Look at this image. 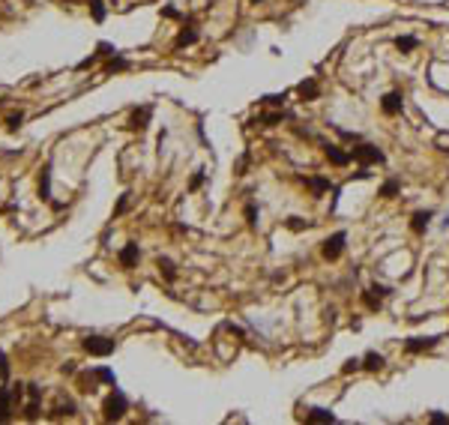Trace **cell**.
Returning <instances> with one entry per match:
<instances>
[{
  "mask_svg": "<svg viewBox=\"0 0 449 425\" xmlns=\"http://www.w3.org/2000/svg\"><path fill=\"white\" fill-rule=\"evenodd\" d=\"M126 411H129V402H126V396H123L120 390H114V393L102 402V417H105L108 423L123 420V417H126Z\"/></svg>",
  "mask_w": 449,
  "mask_h": 425,
  "instance_id": "obj_1",
  "label": "cell"
},
{
  "mask_svg": "<svg viewBox=\"0 0 449 425\" xmlns=\"http://www.w3.org/2000/svg\"><path fill=\"white\" fill-rule=\"evenodd\" d=\"M351 159H357L363 168H369V165H375V162H378V165H384V162H387V156H384L378 147H372V144H360V147H354V150H351Z\"/></svg>",
  "mask_w": 449,
  "mask_h": 425,
  "instance_id": "obj_2",
  "label": "cell"
},
{
  "mask_svg": "<svg viewBox=\"0 0 449 425\" xmlns=\"http://www.w3.org/2000/svg\"><path fill=\"white\" fill-rule=\"evenodd\" d=\"M345 240H348V234H345V231H336L333 237H327V240H324L321 255H324L327 261H339V258H342V252H345Z\"/></svg>",
  "mask_w": 449,
  "mask_h": 425,
  "instance_id": "obj_3",
  "label": "cell"
},
{
  "mask_svg": "<svg viewBox=\"0 0 449 425\" xmlns=\"http://www.w3.org/2000/svg\"><path fill=\"white\" fill-rule=\"evenodd\" d=\"M84 351L87 354H93V357H108V354H114V339H105V336H87L84 342Z\"/></svg>",
  "mask_w": 449,
  "mask_h": 425,
  "instance_id": "obj_4",
  "label": "cell"
},
{
  "mask_svg": "<svg viewBox=\"0 0 449 425\" xmlns=\"http://www.w3.org/2000/svg\"><path fill=\"white\" fill-rule=\"evenodd\" d=\"M381 111H384L387 117H396V114H402V111H405V99H402V93H399V90L387 93V96L381 99Z\"/></svg>",
  "mask_w": 449,
  "mask_h": 425,
  "instance_id": "obj_5",
  "label": "cell"
},
{
  "mask_svg": "<svg viewBox=\"0 0 449 425\" xmlns=\"http://www.w3.org/2000/svg\"><path fill=\"white\" fill-rule=\"evenodd\" d=\"M138 261H141V249H138V243H126V246L120 249V267L132 270Z\"/></svg>",
  "mask_w": 449,
  "mask_h": 425,
  "instance_id": "obj_6",
  "label": "cell"
},
{
  "mask_svg": "<svg viewBox=\"0 0 449 425\" xmlns=\"http://www.w3.org/2000/svg\"><path fill=\"white\" fill-rule=\"evenodd\" d=\"M438 342H441V336H432V339H408V342H405V351H408V354H423V351H432Z\"/></svg>",
  "mask_w": 449,
  "mask_h": 425,
  "instance_id": "obj_7",
  "label": "cell"
},
{
  "mask_svg": "<svg viewBox=\"0 0 449 425\" xmlns=\"http://www.w3.org/2000/svg\"><path fill=\"white\" fill-rule=\"evenodd\" d=\"M12 399H15V393L9 387H0V423L12 420Z\"/></svg>",
  "mask_w": 449,
  "mask_h": 425,
  "instance_id": "obj_8",
  "label": "cell"
},
{
  "mask_svg": "<svg viewBox=\"0 0 449 425\" xmlns=\"http://www.w3.org/2000/svg\"><path fill=\"white\" fill-rule=\"evenodd\" d=\"M150 114H153V108H150V105H141V108H135V111H132V117H129V126H132V129H147V123H150Z\"/></svg>",
  "mask_w": 449,
  "mask_h": 425,
  "instance_id": "obj_9",
  "label": "cell"
},
{
  "mask_svg": "<svg viewBox=\"0 0 449 425\" xmlns=\"http://www.w3.org/2000/svg\"><path fill=\"white\" fill-rule=\"evenodd\" d=\"M432 210H420V213H414V219H411V228H414V234H426V228H429V222H432Z\"/></svg>",
  "mask_w": 449,
  "mask_h": 425,
  "instance_id": "obj_10",
  "label": "cell"
},
{
  "mask_svg": "<svg viewBox=\"0 0 449 425\" xmlns=\"http://www.w3.org/2000/svg\"><path fill=\"white\" fill-rule=\"evenodd\" d=\"M324 153H327V159H330L333 165H339V168L351 162V153H342V150H339L336 144H327V147H324Z\"/></svg>",
  "mask_w": 449,
  "mask_h": 425,
  "instance_id": "obj_11",
  "label": "cell"
},
{
  "mask_svg": "<svg viewBox=\"0 0 449 425\" xmlns=\"http://www.w3.org/2000/svg\"><path fill=\"white\" fill-rule=\"evenodd\" d=\"M39 198L51 201V165H45L42 174H39Z\"/></svg>",
  "mask_w": 449,
  "mask_h": 425,
  "instance_id": "obj_12",
  "label": "cell"
},
{
  "mask_svg": "<svg viewBox=\"0 0 449 425\" xmlns=\"http://www.w3.org/2000/svg\"><path fill=\"white\" fill-rule=\"evenodd\" d=\"M195 42H198V30L183 27V30L177 33V39H174V48H186V45H195Z\"/></svg>",
  "mask_w": 449,
  "mask_h": 425,
  "instance_id": "obj_13",
  "label": "cell"
},
{
  "mask_svg": "<svg viewBox=\"0 0 449 425\" xmlns=\"http://www.w3.org/2000/svg\"><path fill=\"white\" fill-rule=\"evenodd\" d=\"M384 363H387V360H384V354H375V351H372V354H366L363 369H366V372H378V369H384Z\"/></svg>",
  "mask_w": 449,
  "mask_h": 425,
  "instance_id": "obj_14",
  "label": "cell"
},
{
  "mask_svg": "<svg viewBox=\"0 0 449 425\" xmlns=\"http://www.w3.org/2000/svg\"><path fill=\"white\" fill-rule=\"evenodd\" d=\"M306 420H309V423H336V417H333L330 411H324V408H312V411L306 414Z\"/></svg>",
  "mask_w": 449,
  "mask_h": 425,
  "instance_id": "obj_15",
  "label": "cell"
},
{
  "mask_svg": "<svg viewBox=\"0 0 449 425\" xmlns=\"http://www.w3.org/2000/svg\"><path fill=\"white\" fill-rule=\"evenodd\" d=\"M396 48L405 51V54H411L414 48H420V39H417V36H399V39H396Z\"/></svg>",
  "mask_w": 449,
  "mask_h": 425,
  "instance_id": "obj_16",
  "label": "cell"
},
{
  "mask_svg": "<svg viewBox=\"0 0 449 425\" xmlns=\"http://www.w3.org/2000/svg\"><path fill=\"white\" fill-rule=\"evenodd\" d=\"M303 183H306L315 195H321V192H327V189H330V180H324V177H306Z\"/></svg>",
  "mask_w": 449,
  "mask_h": 425,
  "instance_id": "obj_17",
  "label": "cell"
},
{
  "mask_svg": "<svg viewBox=\"0 0 449 425\" xmlns=\"http://www.w3.org/2000/svg\"><path fill=\"white\" fill-rule=\"evenodd\" d=\"M300 96H303V99H318V81H312V78L303 81V84H300Z\"/></svg>",
  "mask_w": 449,
  "mask_h": 425,
  "instance_id": "obj_18",
  "label": "cell"
},
{
  "mask_svg": "<svg viewBox=\"0 0 449 425\" xmlns=\"http://www.w3.org/2000/svg\"><path fill=\"white\" fill-rule=\"evenodd\" d=\"M291 114L288 111H273V114H261V123L264 126H276V123H282V120H288Z\"/></svg>",
  "mask_w": 449,
  "mask_h": 425,
  "instance_id": "obj_19",
  "label": "cell"
},
{
  "mask_svg": "<svg viewBox=\"0 0 449 425\" xmlns=\"http://www.w3.org/2000/svg\"><path fill=\"white\" fill-rule=\"evenodd\" d=\"M159 270H162V276H165V282H174V279H177V270H174V261H168V258H159Z\"/></svg>",
  "mask_w": 449,
  "mask_h": 425,
  "instance_id": "obj_20",
  "label": "cell"
},
{
  "mask_svg": "<svg viewBox=\"0 0 449 425\" xmlns=\"http://www.w3.org/2000/svg\"><path fill=\"white\" fill-rule=\"evenodd\" d=\"M93 378H96V381H102V384H111V387H117V378H114V372H111V369H105V366H99V369L93 372Z\"/></svg>",
  "mask_w": 449,
  "mask_h": 425,
  "instance_id": "obj_21",
  "label": "cell"
},
{
  "mask_svg": "<svg viewBox=\"0 0 449 425\" xmlns=\"http://www.w3.org/2000/svg\"><path fill=\"white\" fill-rule=\"evenodd\" d=\"M399 189H402V183H399V180H387V183L381 186V198H396V195H399Z\"/></svg>",
  "mask_w": 449,
  "mask_h": 425,
  "instance_id": "obj_22",
  "label": "cell"
},
{
  "mask_svg": "<svg viewBox=\"0 0 449 425\" xmlns=\"http://www.w3.org/2000/svg\"><path fill=\"white\" fill-rule=\"evenodd\" d=\"M123 69H129V63H126L123 57H114V60H108V63H105V75H111V72H123Z\"/></svg>",
  "mask_w": 449,
  "mask_h": 425,
  "instance_id": "obj_23",
  "label": "cell"
},
{
  "mask_svg": "<svg viewBox=\"0 0 449 425\" xmlns=\"http://www.w3.org/2000/svg\"><path fill=\"white\" fill-rule=\"evenodd\" d=\"M87 3H90L93 21H105V3H102V0H87Z\"/></svg>",
  "mask_w": 449,
  "mask_h": 425,
  "instance_id": "obj_24",
  "label": "cell"
},
{
  "mask_svg": "<svg viewBox=\"0 0 449 425\" xmlns=\"http://www.w3.org/2000/svg\"><path fill=\"white\" fill-rule=\"evenodd\" d=\"M363 303H366L372 312H378V309H381V297H378L375 291H363Z\"/></svg>",
  "mask_w": 449,
  "mask_h": 425,
  "instance_id": "obj_25",
  "label": "cell"
},
{
  "mask_svg": "<svg viewBox=\"0 0 449 425\" xmlns=\"http://www.w3.org/2000/svg\"><path fill=\"white\" fill-rule=\"evenodd\" d=\"M285 225H288L291 231H306V228H309L312 222H306V219H300V216H291V219H288Z\"/></svg>",
  "mask_w": 449,
  "mask_h": 425,
  "instance_id": "obj_26",
  "label": "cell"
},
{
  "mask_svg": "<svg viewBox=\"0 0 449 425\" xmlns=\"http://www.w3.org/2000/svg\"><path fill=\"white\" fill-rule=\"evenodd\" d=\"M21 120H24V114H12V117L6 120V129H9V132H15V129L21 126Z\"/></svg>",
  "mask_w": 449,
  "mask_h": 425,
  "instance_id": "obj_27",
  "label": "cell"
},
{
  "mask_svg": "<svg viewBox=\"0 0 449 425\" xmlns=\"http://www.w3.org/2000/svg\"><path fill=\"white\" fill-rule=\"evenodd\" d=\"M246 222H249V225L258 222V207H255V204H246Z\"/></svg>",
  "mask_w": 449,
  "mask_h": 425,
  "instance_id": "obj_28",
  "label": "cell"
},
{
  "mask_svg": "<svg viewBox=\"0 0 449 425\" xmlns=\"http://www.w3.org/2000/svg\"><path fill=\"white\" fill-rule=\"evenodd\" d=\"M360 366H363V360H348V363L342 366V375H351V372H357Z\"/></svg>",
  "mask_w": 449,
  "mask_h": 425,
  "instance_id": "obj_29",
  "label": "cell"
},
{
  "mask_svg": "<svg viewBox=\"0 0 449 425\" xmlns=\"http://www.w3.org/2000/svg\"><path fill=\"white\" fill-rule=\"evenodd\" d=\"M27 396H30V402H39V396H42V387H39V384H27Z\"/></svg>",
  "mask_w": 449,
  "mask_h": 425,
  "instance_id": "obj_30",
  "label": "cell"
},
{
  "mask_svg": "<svg viewBox=\"0 0 449 425\" xmlns=\"http://www.w3.org/2000/svg\"><path fill=\"white\" fill-rule=\"evenodd\" d=\"M126 207H129V192H126V195H120V201H117V207H114V216H120Z\"/></svg>",
  "mask_w": 449,
  "mask_h": 425,
  "instance_id": "obj_31",
  "label": "cell"
},
{
  "mask_svg": "<svg viewBox=\"0 0 449 425\" xmlns=\"http://www.w3.org/2000/svg\"><path fill=\"white\" fill-rule=\"evenodd\" d=\"M204 180H207V174H204V171H198V174H195V177H192V183H189V189H192V192H195V189H198V186H201V183H204Z\"/></svg>",
  "mask_w": 449,
  "mask_h": 425,
  "instance_id": "obj_32",
  "label": "cell"
},
{
  "mask_svg": "<svg viewBox=\"0 0 449 425\" xmlns=\"http://www.w3.org/2000/svg\"><path fill=\"white\" fill-rule=\"evenodd\" d=\"M0 378H3V381L9 378V363H6V354H3V351H0Z\"/></svg>",
  "mask_w": 449,
  "mask_h": 425,
  "instance_id": "obj_33",
  "label": "cell"
},
{
  "mask_svg": "<svg viewBox=\"0 0 449 425\" xmlns=\"http://www.w3.org/2000/svg\"><path fill=\"white\" fill-rule=\"evenodd\" d=\"M435 144H438L441 150H449V135H438V138H435Z\"/></svg>",
  "mask_w": 449,
  "mask_h": 425,
  "instance_id": "obj_34",
  "label": "cell"
},
{
  "mask_svg": "<svg viewBox=\"0 0 449 425\" xmlns=\"http://www.w3.org/2000/svg\"><path fill=\"white\" fill-rule=\"evenodd\" d=\"M372 291H375V294H378V297H390V294H393V291H390V288H387V285H375V288H372Z\"/></svg>",
  "mask_w": 449,
  "mask_h": 425,
  "instance_id": "obj_35",
  "label": "cell"
},
{
  "mask_svg": "<svg viewBox=\"0 0 449 425\" xmlns=\"http://www.w3.org/2000/svg\"><path fill=\"white\" fill-rule=\"evenodd\" d=\"M162 15H165V18H180V12H177L174 6H165V9H162Z\"/></svg>",
  "mask_w": 449,
  "mask_h": 425,
  "instance_id": "obj_36",
  "label": "cell"
},
{
  "mask_svg": "<svg viewBox=\"0 0 449 425\" xmlns=\"http://www.w3.org/2000/svg\"><path fill=\"white\" fill-rule=\"evenodd\" d=\"M432 423H435V425H447L449 420L444 417V414H432Z\"/></svg>",
  "mask_w": 449,
  "mask_h": 425,
  "instance_id": "obj_37",
  "label": "cell"
},
{
  "mask_svg": "<svg viewBox=\"0 0 449 425\" xmlns=\"http://www.w3.org/2000/svg\"><path fill=\"white\" fill-rule=\"evenodd\" d=\"M60 372H63V375H75V363H63Z\"/></svg>",
  "mask_w": 449,
  "mask_h": 425,
  "instance_id": "obj_38",
  "label": "cell"
},
{
  "mask_svg": "<svg viewBox=\"0 0 449 425\" xmlns=\"http://www.w3.org/2000/svg\"><path fill=\"white\" fill-rule=\"evenodd\" d=\"M252 3H264V0H252Z\"/></svg>",
  "mask_w": 449,
  "mask_h": 425,
  "instance_id": "obj_39",
  "label": "cell"
}]
</instances>
